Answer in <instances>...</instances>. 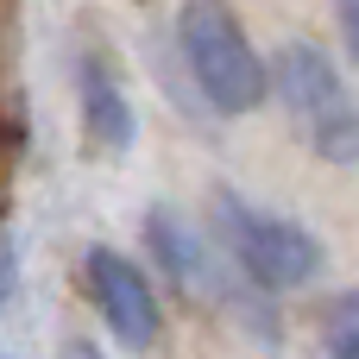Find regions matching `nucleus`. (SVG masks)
Segmentation results:
<instances>
[{
	"label": "nucleus",
	"instance_id": "5",
	"mask_svg": "<svg viewBox=\"0 0 359 359\" xmlns=\"http://www.w3.org/2000/svg\"><path fill=\"white\" fill-rule=\"evenodd\" d=\"M145 246H151V265L177 290H189V297H227V271L215 265V252L196 233V221H183L177 208H151L145 215Z\"/></svg>",
	"mask_w": 359,
	"mask_h": 359
},
{
	"label": "nucleus",
	"instance_id": "4",
	"mask_svg": "<svg viewBox=\"0 0 359 359\" xmlns=\"http://www.w3.org/2000/svg\"><path fill=\"white\" fill-rule=\"evenodd\" d=\"M82 278H88V297H95V309H101V322H107V334L120 347H133V353L158 347L164 309H158V290H151V278H145L139 259H126L114 246H88Z\"/></svg>",
	"mask_w": 359,
	"mask_h": 359
},
{
	"label": "nucleus",
	"instance_id": "6",
	"mask_svg": "<svg viewBox=\"0 0 359 359\" xmlns=\"http://www.w3.org/2000/svg\"><path fill=\"white\" fill-rule=\"evenodd\" d=\"M76 107H82V133L95 151H126L139 120H133V101L120 88V76L101 63V57H82L76 63Z\"/></svg>",
	"mask_w": 359,
	"mask_h": 359
},
{
	"label": "nucleus",
	"instance_id": "1",
	"mask_svg": "<svg viewBox=\"0 0 359 359\" xmlns=\"http://www.w3.org/2000/svg\"><path fill=\"white\" fill-rule=\"evenodd\" d=\"M177 50H183L202 101L215 114H227V120L252 114L278 88L271 63L252 50V38H246V25L233 19L227 0H183V13H177Z\"/></svg>",
	"mask_w": 359,
	"mask_h": 359
},
{
	"label": "nucleus",
	"instance_id": "8",
	"mask_svg": "<svg viewBox=\"0 0 359 359\" xmlns=\"http://www.w3.org/2000/svg\"><path fill=\"white\" fill-rule=\"evenodd\" d=\"M334 13H341V38H347V57L359 63V0H334Z\"/></svg>",
	"mask_w": 359,
	"mask_h": 359
},
{
	"label": "nucleus",
	"instance_id": "9",
	"mask_svg": "<svg viewBox=\"0 0 359 359\" xmlns=\"http://www.w3.org/2000/svg\"><path fill=\"white\" fill-rule=\"evenodd\" d=\"M63 359H101V353H95V341H69V347H63Z\"/></svg>",
	"mask_w": 359,
	"mask_h": 359
},
{
	"label": "nucleus",
	"instance_id": "3",
	"mask_svg": "<svg viewBox=\"0 0 359 359\" xmlns=\"http://www.w3.org/2000/svg\"><path fill=\"white\" fill-rule=\"evenodd\" d=\"M271 76H278V95H284L290 120L309 139V151L322 164L353 170L359 164V101L347 95V76L334 69V57L322 44L297 38V44H284L271 57Z\"/></svg>",
	"mask_w": 359,
	"mask_h": 359
},
{
	"label": "nucleus",
	"instance_id": "7",
	"mask_svg": "<svg viewBox=\"0 0 359 359\" xmlns=\"http://www.w3.org/2000/svg\"><path fill=\"white\" fill-rule=\"evenodd\" d=\"M322 347L328 359H359V290H341L322 316Z\"/></svg>",
	"mask_w": 359,
	"mask_h": 359
},
{
	"label": "nucleus",
	"instance_id": "2",
	"mask_svg": "<svg viewBox=\"0 0 359 359\" xmlns=\"http://www.w3.org/2000/svg\"><path fill=\"white\" fill-rule=\"evenodd\" d=\"M215 233H221L233 271L246 284H259V290H303L328 265L322 240L297 215H278L265 202H246L240 189H215Z\"/></svg>",
	"mask_w": 359,
	"mask_h": 359
}]
</instances>
